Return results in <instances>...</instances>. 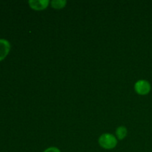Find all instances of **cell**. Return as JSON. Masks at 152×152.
Wrapping results in <instances>:
<instances>
[{
    "instance_id": "cell-1",
    "label": "cell",
    "mask_w": 152,
    "mask_h": 152,
    "mask_svg": "<svg viewBox=\"0 0 152 152\" xmlns=\"http://www.w3.org/2000/svg\"><path fill=\"white\" fill-rule=\"evenodd\" d=\"M99 145L104 149L111 150L115 148L117 145V139L111 134L105 133L101 135L98 140Z\"/></svg>"
},
{
    "instance_id": "cell-2",
    "label": "cell",
    "mask_w": 152,
    "mask_h": 152,
    "mask_svg": "<svg viewBox=\"0 0 152 152\" xmlns=\"http://www.w3.org/2000/svg\"><path fill=\"white\" fill-rule=\"evenodd\" d=\"M151 86L149 82L145 80H138L134 85V90L138 94L146 95L151 91Z\"/></svg>"
},
{
    "instance_id": "cell-3",
    "label": "cell",
    "mask_w": 152,
    "mask_h": 152,
    "mask_svg": "<svg viewBox=\"0 0 152 152\" xmlns=\"http://www.w3.org/2000/svg\"><path fill=\"white\" fill-rule=\"evenodd\" d=\"M50 1L48 0H30V7L35 10H42L47 8Z\"/></svg>"
},
{
    "instance_id": "cell-4",
    "label": "cell",
    "mask_w": 152,
    "mask_h": 152,
    "mask_svg": "<svg viewBox=\"0 0 152 152\" xmlns=\"http://www.w3.org/2000/svg\"><path fill=\"white\" fill-rule=\"evenodd\" d=\"M10 50V44L7 39H0V61L3 60Z\"/></svg>"
},
{
    "instance_id": "cell-5",
    "label": "cell",
    "mask_w": 152,
    "mask_h": 152,
    "mask_svg": "<svg viewBox=\"0 0 152 152\" xmlns=\"http://www.w3.org/2000/svg\"><path fill=\"white\" fill-rule=\"evenodd\" d=\"M128 130L125 126H120L116 129V137L117 139L122 140L127 136Z\"/></svg>"
},
{
    "instance_id": "cell-6",
    "label": "cell",
    "mask_w": 152,
    "mask_h": 152,
    "mask_svg": "<svg viewBox=\"0 0 152 152\" xmlns=\"http://www.w3.org/2000/svg\"><path fill=\"white\" fill-rule=\"evenodd\" d=\"M52 7L55 9H62L65 7L67 1L65 0H53L50 1Z\"/></svg>"
},
{
    "instance_id": "cell-7",
    "label": "cell",
    "mask_w": 152,
    "mask_h": 152,
    "mask_svg": "<svg viewBox=\"0 0 152 152\" xmlns=\"http://www.w3.org/2000/svg\"><path fill=\"white\" fill-rule=\"evenodd\" d=\"M44 152H61L60 150L56 147H50L44 151Z\"/></svg>"
}]
</instances>
